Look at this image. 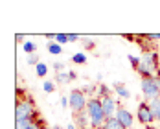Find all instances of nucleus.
<instances>
[{
  "label": "nucleus",
  "instance_id": "nucleus-1",
  "mask_svg": "<svg viewBox=\"0 0 160 129\" xmlns=\"http://www.w3.org/2000/svg\"><path fill=\"white\" fill-rule=\"evenodd\" d=\"M24 120H39V111L35 107L33 98L30 96L17 100L15 105V122H24Z\"/></svg>",
  "mask_w": 160,
  "mask_h": 129
},
{
  "label": "nucleus",
  "instance_id": "nucleus-2",
  "mask_svg": "<svg viewBox=\"0 0 160 129\" xmlns=\"http://www.w3.org/2000/svg\"><path fill=\"white\" fill-rule=\"evenodd\" d=\"M87 113H88V118H90V129H101V126L107 120V116L103 113V107H101V100L99 98H96V96L88 98Z\"/></svg>",
  "mask_w": 160,
  "mask_h": 129
},
{
  "label": "nucleus",
  "instance_id": "nucleus-3",
  "mask_svg": "<svg viewBox=\"0 0 160 129\" xmlns=\"http://www.w3.org/2000/svg\"><path fill=\"white\" fill-rule=\"evenodd\" d=\"M160 66H158V54L157 52H147L144 54V57H142V63L138 66V74L142 76V78H155L157 74H158Z\"/></svg>",
  "mask_w": 160,
  "mask_h": 129
},
{
  "label": "nucleus",
  "instance_id": "nucleus-4",
  "mask_svg": "<svg viewBox=\"0 0 160 129\" xmlns=\"http://www.w3.org/2000/svg\"><path fill=\"white\" fill-rule=\"evenodd\" d=\"M140 90L144 94V101L151 103L155 100L160 98V85L157 81V76L155 78H142L140 80Z\"/></svg>",
  "mask_w": 160,
  "mask_h": 129
},
{
  "label": "nucleus",
  "instance_id": "nucleus-5",
  "mask_svg": "<svg viewBox=\"0 0 160 129\" xmlns=\"http://www.w3.org/2000/svg\"><path fill=\"white\" fill-rule=\"evenodd\" d=\"M68 100H70V111H72L74 114L87 111L88 98H87V94H85L81 89H72L70 94H68Z\"/></svg>",
  "mask_w": 160,
  "mask_h": 129
},
{
  "label": "nucleus",
  "instance_id": "nucleus-6",
  "mask_svg": "<svg viewBox=\"0 0 160 129\" xmlns=\"http://www.w3.org/2000/svg\"><path fill=\"white\" fill-rule=\"evenodd\" d=\"M136 118H138L140 124H144L145 127H147V126H153V122H157V120H155V114L151 111V105H149L147 101H140V103H138Z\"/></svg>",
  "mask_w": 160,
  "mask_h": 129
},
{
  "label": "nucleus",
  "instance_id": "nucleus-7",
  "mask_svg": "<svg viewBox=\"0 0 160 129\" xmlns=\"http://www.w3.org/2000/svg\"><path fill=\"white\" fill-rule=\"evenodd\" d=\"M116 118H118V122L123 126L125 129H131L132 127V124H134V116L131 114V111H127L125 107H118V111H116Z\"/></svg>",
  "mask_w": 160,
  "mask_h": 129
},
{
  "label": "nucleus",
  "instance_id": "nucleus-8",
  "mask_svg": "<svg viewBox=\"0 0 160 129\" xmlns=\"http://www.w3.org/2000/svg\"><path fill=\"white\" fill-rule=\"evenodd\" d=\"M101 107H103V113L107 118H112V116H116V111H118V107H120V103L114 100L112 96H107L101 100Z\"/></svg>",
  "mask_w": 160,
  "mask_h": 129
},
{
  "label": "nucleus",
  "instance_id": "nucleus-9",
  "mask_svg": "<svg viewBox=\"0 0 160 129\" xmlns=\"http://www.w3.org/2000/svg\"><path fill=\"white\" fill-rule=\"evenodd\" d=\"M74 124L78 129H90V118H88V113L83 111V113L74 114Z\"/></svg>",
  "mask_w": 160,
  "mask_h": 129
},
{
  "label": "nucleus",
  "instance_id": "nucleus-10",
  "mask_svg": "<svg viewBox=\"0 0 160 129\" xmlns=\"http://www.w3.org/2000/svg\"><path fill=\"white\" fill-rule=\"evenodd\" d=\"M76 78H78V74H76L74 70H64V72H59V74H55V83L66 85V83L74 81Z\"/></svg>",
  "mask_w": 160,
  "mask_h": 129
},
{
  "label": "nucleus",
  "instance_id": "nucleus-11",
  "mask_svg": "<svg viewBox=\"0 0 160 129\" xmlns=\"http://www.w3.org/2000/svg\"><path fill=\"white\" fill-rule=\"evenodd\" d=\"M112 90H114L120 98H125V100L131 98V92H129V89L123 85V83H114V85H112Z\"/></svg>",
  "mask_w": 160,
  "mask_h": 129
},
{
  "label": "nucleus",
  "instance_id": "nucleus-12",
  "mask_svg": "<svg viewBox=\"0 0 160 129\" xmlns=\"http://www.w3.org/2000/svg\"><path fill=\"white\" fill-rule=\"evenodd\" d=\"M101 129H125V127L118 122L116 116H112V118H107V120H105V124L101 126Z\"/></svg>",
  "mask_w": 160,
  "mask_h": 129
},
{
  "label": "nucleus",
  "instance_id": "nucleus-13",
  "mask_svg": "<svg viewBox=\"0 0 160 129\" xmlns=\"http://www.w3.org/2000/svg\"><path fill=\"white\" fill-rule=\"evenodd\" d=\"M46 50H48L52 55H59V54H63V46H61L59 43H53V41L46 43Z\"/></svg>",
  "mask_w": 160,
  "mask_h": 129
},
{
  "label": "nucleus",
  "instance_id": "nucleus-14",
  "mask_svg": "<svg viewBox=\"0 0 160 129\" xmlns=\"http://www.w3.org/2000/svg\"><path fill=\"white\" fill-rule=\"evenodd\" d=\"M107 96H111V87H109V85H103V83H99V85H98L96 98L103 100V98H107Z\"/></svg>",
  "mask_w": 160,
  "mask_h": 129
},
{
  "label": "nucleus",
  "instance_id": "nucleus-15",
  "mask_svg": "<svg viewBox=\"0 0 160 129\" xmlns=\"http://www.w3.org/2000/svg\"><path fill=\"white\" fill-rule=\"evenodd\" d=\"M149 105H151V111H153V114H155V120L160 122V98L155 100V101H151Z\"/></svg>",
  "mask_w": 160,
  "mask_h": 129
},
{
  "label": "nucleus",
  "instance_id": "nucleus-16",
  "mask_svg": "<svg viewBox=\"0 0 160 129\" xmlns=\"http://www.w3.org/2000/svg\"><path fill=\"white\" fill-rule=\"evenodd\" d=\"M22 50H24L28 55H32V54H35V52H37V44H35V43H32V41H26V43H22Z\"/></svg>",
  "mask_w": 160,
  "mask_h": 129
},
{
  "label": "nucleus",
  "instance_id": "nucleus-17",
  "mask_svg": "<svg viewBox=\"0 0 160 129\" xmlns=\"http://www.w3.org/2000/svg\"><path fill=\"white\" fill-rule=\"evenodd\" d=\"M35 72H37L39 78H44V76L48 74V66H46L44 63H39L37 66H35Z\"/></svg>",
  "mask_w": 160,
  "mask_h": 129
},
{
  "label": "nucleus",
  "instance_id": "nucleus-18",
  "mask_svg": "<svg viewBox=\"0 0 160 129\" xmlns=\"http://www.w3.org/2000/svg\"><path fill=\"white\" fill-rule=\"evenodd\" d=\"M72 61H74L76 64H85V63H87V55H85L83 52H78V54H74Z\"/></svg>",
  "mask_w": 160,
  "mask_h": 129
},
{
  "label": "nucleus",
  "instance_id": "nucleus-19",
  "mask_svg": "<svg viewBox=\"0 0 160 129\" xmlns=\"http://www.w3.org/2000/svg\"><path fill=\"white\" fill-rule=\"evenodd\" d=\"M127 59H129V63H131V66H132L134 70H138V66H140V63H142V59L136 57V55H132V54H129Z\"/></svg>",
  "mask_w": 160,
  "mask_h": 129
},
{
  "label": "nucleus",
  "instance_id": "nucleus-20",
  "mask_svg": "<svg viewBox=\"0 0 160 129\" xmlns=\"http://www.w3.org/2000/svg\"><path fill=\"white\" fill-rule=\"evenodd\" d=\"M44 127H46V126H44V120L39 118V120H35V122H32V124H28L24 129H44Z\"/></svg>",
  "mask_w": 160,
  "mask_h": 129
},
{
  "label": "nucleus",
  "instance_id": "nucleus-21",
  "mask_svg": "<svg viewBox=\"0 0 160 129\" xmlns=\"http://www.w3.org/2000/svg\"><path fill=\"white\" fill-rule=\"evenodd\" d=\"M42 90H44L46 94L55 92V83H53V81H44V85H42Z\"/></svg>",
  "mask_w": 160,
  "mask_h": 129
},
{
  "label": "nucleus",
  "instance_id": "nucleus-22",
  "mask_svg": "<svg viewBox=\"0 0 160 129\" xmlns=\"http://www.w3.org/2000/svg\"><path fill=\"white\" fill-rule=\"evenodd\" d=\"M55 43H59V44L68 43V33H57V35H55Z\"/></svg>",
  "mask_w": 160,
  "mask_h": 129
},
{
  "label": "nucleus",
  "instance_id": "nucleus-23",
  "mask_svg": "<svg viewBox=\"0 0 160 129\" xmlns=\"http://www.w3.org/2000/svg\"><path fill=\"white\" fill-rule=\"evenodd\" d=\"M26 61H28V64H33V66H37V64L41 63L37 54H32V55H28V59H26Z\"/></svg>",
  "mask_w": 160,
  "mask_h": 129
},
{
  "label": "nucleus",
  "instance_id": "nucleus-24",
  "mask_svg": "<svg viewBox=\"0 0 160 129\" xmlns=\"http://www.w3.org/2000/svg\"><path fill=\"white\" fill-rule=\"evenodd\" d=\"M144 39H147V41H160V33H151V35H144Z\"/></svg>",
  "mask_w": 160,
  "mask_h": 129
},
{
  "label": "nucleus",
  "instance_id": "nucleus-25",
  "mask_svg": "<svg viewBox=\"0 0 160 129\" xmlns=\"http://www.w3.org/2000/svg\"><path fill=\"white\" fill-rule=\"evenodd\" d=\"M53 70H55V74L64 72V64H63V63H53Z\"/></svg>",
  "mask_w": 160,
  "mask_h": 129
},
{
  "label": "nucleus",
  "instance_id": "nucleus-26",
  "mask_svg": "<svg viewBox=\"0 0 160 129\" xmlns=\"http://www.w3.org/2000/svg\"><path fill=\"white\" fill-rule=\"evenodd\" d=\"M81 37L79 35H76V33H68V43H78Z\"/></svg>",
  "mask_w": 160,
  "mask_h": 129
},
{
  "label": "nucleus",
  "instance_id": "nucleus-27",
  "mask_svg": "<svg viewBox=\"0 0 160 129\" xmlns=\"http://www.w3.org/2000/svg\"><path fill=\"white\" fill-rule=\"evenodd\" d=\"M61 107H63V109L70 107V100H68L66 96H61Z\"/></svg>",
  "mask_w": 160,
  "mask_h": 129
},
{
  "label": "nucleus",
  "instance_id": "nucleus-28",
  "mask_svg": "<svg viewBox=\"0 0 160 129\" xmlns=\"http://www.w3.org/2000/svg\"><path fill=\"white\" fill-rule=\"evenodd\" d=\"M81 41H83V46L85 48H94V43L90 39H81Z\"/></svg>",
  "mask_w": 160,
  "mask_h": 129
},
{
  "label": "nucleus",
  "instance_id": "nucleus-29",
  "mask_svg": "<svg viewBox=\"0 0 160 129\" xmlns=\"http://www.w3.org/2000/svg\"><path fill=\"white\" fill-rule=\"evenodd\" d=\"M66 129H76V124H68V126H66Z\"/></svg>",
  "mask_w": 160,
  "mask_h": 129
},
{
  "label": "nucleus",
  "instance_id": "nucleus-30",
  "mask_svg": "<svg viewBox=\"0 0 160 129\" xmlns=\"http://www.w3.org/2000/svg\"><path fill=\"white\" fill-rule=\"evenodd\" d=\"M52 129H63L61 126H52Z\"/></svg>",
  "mask_w": 160,
  "mask_h": 129
},
{
  "label": "nucleus",
  "instance_id": "nucleus-31",
  "mask_svg": "<svg viewBox=\"0 0 160 129\" xmlns=\"http://www.w3.org/2000/svg\"><path fill=\"white\" fill-rule=\"evenodd\" d=\"M145 129H157V127H153V126H147V127H145Z\"/></svg>",
  "mask_w": 160,
  "mask_h": 129
},
{
  "label": "nucleus",
  "instance_id": "nucleus-32",
  "mask_svg": "<svg viewBox=\"0 0 160 129\" xmlns=\"http://www.w3.org/2000/svg\"><path fill=\"white\" fill-rule=\"evenodd\" d=\"M44 129H52V127H44Z\"/></svg>",
  "mask_w": 160,
  "mask_h": 129
}]
</instances>
